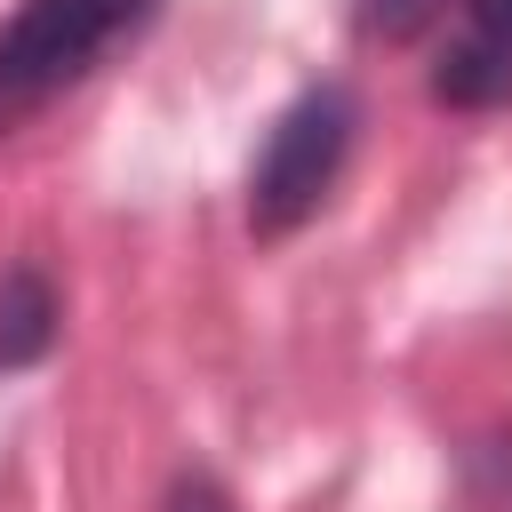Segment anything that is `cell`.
Instances as JSON below:
<instances>
[{"label":"cell","mask_w":512,"mask_h":512,"mask_svg":"<svg viewBox=\"0 0 512 512\" xmlns=\"http://www.w3.org/2000/svg\"><path fill=\"white\" fill-rule=\"evenodd\" d=\"M440 16V0H360V32L368 40H416Z\"/></svg>","instance_id":"5"},{"label":"cell","mask_w":512,"mask_h":512,"mask_svg":"<svg viewBox=\"0 0 512 512\" xmlns=\"http://www.w3.org/2000/svg\"><path fill=\"white\" fill-rule=\"evenodd\" d=\"M432 96L440 104H464V112L512 96V0H464V40L440 48Z\"/></svg>","instance_id":"3"},{"label":"cell","mask_w":512,"mask_h":512,"mask_svg":"<svg viewBox=\"0 0 512 512\" xmlns=\"http://www.w3.org/2000/svg\"><path fill=\"white\" fill-rule=\"evenodd\" d=\"M352 128H360V104H352V88H336V80L304 88V96L272 120V136H264V152H256V176H248V224H256L264 240L296 232V224L336 192L344 152H352Z\"/></svg>","instance_id":"2"},{"label":"cell","mask_w":512,"mask_h":512,"mask_svg":"<svg viewBox=\"0 0 512 512\" xmlns=\"http://www.w3.org/2000/svg\"><path fill=\"white\" fill-rule=\"evenodd\" d=\"M168 512H232V496H224V480H208V472H184V480L168 488Z\"/></svg>","instance_id":"6"},{"label":"cell","mask_w":512,"mask_h":512,"mask_svg":"<svg viewBox=\"0 0 512 512\" xmlns=\"http://www.w3.org/2000/svg\"><path fill=\"white\" fill-rule=\"evenodd\" d=\"M152 0H24L0 24V136L64 96L120 32H136Z\"/></svg>","instance_id":"1"},{"label":"cell","mask_w":512,"mask_h":512,"mask_svg":"<svg viewBox=\"0 0 512 512\" xmlns=\"http://www.w3.org/2000/svg\"><path fill=\"white\" fill-rule=\"evenodd\" d=\"M56 344V288L40 264H8L0 272V376L40 368Z\"/></svg>","instance_id":"4"}]
</instances>
